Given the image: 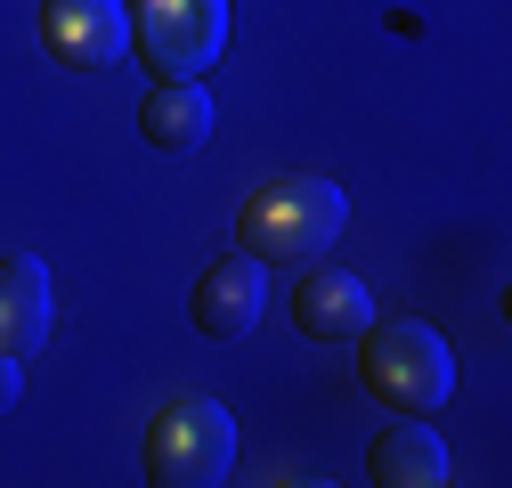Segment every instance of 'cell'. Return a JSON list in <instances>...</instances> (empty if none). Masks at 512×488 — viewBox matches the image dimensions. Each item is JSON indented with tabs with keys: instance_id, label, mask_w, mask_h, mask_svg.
Returning a JSON list of instances; mask_svg holds the SVG:
<instances>
[{
	"instance_id": "cell-1",
	"label": "cell",
	"mask_w": 512,
	"mask_h": 488,
	"mask_svg": "<svg viewBox=\"0 0 512 488\" xmlns=\"http://www.w3.org/2000/svg\"><path fill=\"white\" fill-rule=\"evenodd\" d=\"M350 220V196L317 171H277L269 188H252L244 212H236V244L252 261H317L326 244L342 236Z\"/></svg>"
},
{
	"instance_id": "cell-2",
	"label": "cell",
	"mask_w": 512,
	"mask_h": 488,
	"mask_svg": "<svg viewBox=\"0 0 512 488\" xmlns=\"http://www.w3.org/2000/svg\"><path fill=\"white\" fill-rule=\"evenodd\" d=\"M139 66L155 82H204L228 49V0H122Z\"/></svg>"
},
{
	"instance_id": "cell-3",
	"label": "cell",
	"mask_w": 512,
	"mask_h": 488,
	"mask_svg": "<svg viewBox=\"0 0 512 488\" xmlns=\"http://www.w3.org/2000/svg\"><path fill=\"white\" fill-rule=\"evenodd\" d=\"M358 375L382 407H447V391H456V358H447V342L415 318H391V326H366V350H358Z\"/></svg>"
},
{
	"instance_id": "cell-4",
	"label": "cell",
	"mask_w": 512,
	"mask_h": 488,
	"mask_svg": "<svg viewBox=\"0 0 512 488\" xmlns=\"http://www.w3.org/2000/svg\"><path fill=\"white\" fill-rule=\"evenodd\" d=\"M236 464V415L220 399H179L147 432V480L155 488H220Z\"/></svg>"
},
{
	"instance_id": "cell-5",
	"label": "cell",
	"mask_w": 512,
	"mask_h": 488,
	"mask_svg": "<svg viewBox=\"0 0 512 488\" xmlns=\"http://www.w3.org/2000/svg\"><path fill=\"white\" fill-rule=\"evenodd\" d=\"M41 41L57 66H74V74H106L131 57V9L122 0H49L41 9Z\"/></svg>"
},
{
	"instance_id": "cell-6",
	"label": "cell",
	"mask_w": 512,
	"mask_h": 488,
	"mask_svg": "<svg viewBox=\"0 0 512 488\" xmlns=\"http://www.w3.org/2000/svg\"><path fill=\"white\" fill-rule=\"evenodd\" d=\"M261 310H269V261L236 253V261L204 269V285H196V326H204V342H244L252 326H261Z\"/></svg>"
},
{
	"instance_id": "cell-7",
	"label": "cell",
	"mask_w": 512,
	"mask_h": 488,
	"mask_svg": "<svg viewBox=\"0 0 512 488\" xmlns=\"http://www.w3.org/2000/svg\"><path fill=\"white\" fill-rule=\"evenodd\" d=\"M293 318H301L309 342H358V334L374 326V293H366V277L317 269V277H301V293H293Z\"/></svg>"
},
{
	"instance_id": "cell-8",
	"label": "cell",
	"mask_w": 512,
	"mask_h": 488,
	"mask_svg": "<svg viewBox=\"0 0 512 488\" xmlns=\"http://www.w3.org/2000/svg\"><path fill=\"white\" fill-rule=\"evenodd\" d=\"M139 131H147V147H163V155H196V147L212 139V98H204L196 82H155V90L139 98Z\"/></svg>"
},
{
	"instance_id": "cell-9",
	"label": "cell",
	"mask_w": 512,
	"mask_h": 488,
	"mask_svg": "<svg viewBox=\"0 0 512 488\" xmlns=\"http://www.w3.org/2000/svg\"><path fill=\"white\" fill-rule=\"evenodd\" d=\"M49 334V269L33 253H9L0 261V350H41Z\"/></svg>"
},
{
	"instance_id": "cell-10",
	"label": "cell",
	"mask_w": 512,
	"mask_h": 488,
	"mask_svg": "<svg viewBox=\"0 0 512 488\" xmlns=\"http://www.w3.org/2000/svg\"><path fill=\"white\" fill-rule=\"evenodd\" d=\"M366 472H374L382 488H439V480H447V440L431 432V423H391V432L374 440Z\"/></svg>"
},
{
	"instance_id": "cell-11",
	"label": "cell",
	"mask_w": 512,
	"mask_h": 488,
	"mask_svg": "<svg viewBox=\"0 0 512 488\" xmlns=\"http://www.w3.org/2000/svg\"><path fill=\"white\" fill-rule=\"evenodd\" d=\"M25 399V366H17V350H0V415H9Z\"/></svg>"
}]
</instances>
